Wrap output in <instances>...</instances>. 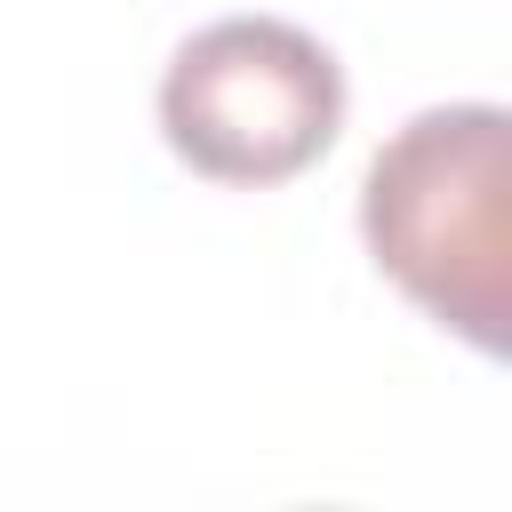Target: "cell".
<instances>
[{"mask_svg": "<svg viewBox=\"0 0 512 512\" xmlns=\"http://www.w3.org/2000/svg\"><path fill=\"white\" fill-rule=\"evenodd\" d=\"M360 240L472 352H504L512 320V112L488 96L400 120L360 176Z\"/></svg>", "mask_w": 512, "mask_h": 512, "instance_id": "obj_1", "label": "cell"}, {"mask_svg": "<svg viewBox=\"0 0 512 512\" xmlns=\"http://www.w3.org/2000/svg\"><path fill=\"white\" fill-rule=\"evenodd\" d=\"M344 128V64L288 16H216L160 72V136L208 184H288Z\"/></svg>", "mask_w": 512, "mask_h": 512, "instance_id": "obj_2", "label": "cell"}]
</instances>
